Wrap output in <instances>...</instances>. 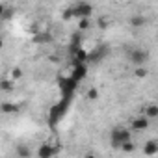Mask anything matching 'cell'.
Segmentation results:
<instances>
[{"instance_id": "obj_18", "label": "cell", "mask_w": 158, "mask_h": 158, "mask_svg": "<svg viewBox=\"0 0 158 158\" xmlns=\"http://www.w3.org/2000/svg\"><path fill=\"white\" fill-rule=\"evenodd\" d=\"M10 78H11V80H21V78H23V69L21 67H15V69H11V73H10Z\"/></svg>"}, {"instance_id": "obj_11", "label": "cell", "mask_w": 158, "mask_h": 158, "mask_svg": "<svg viewBox=\"0 0 158 158\" xmlns=\"http://www.w3.org/2000/svg\"><path fill=\"white\" fill-rule=\"evenodd\" d=\"M143 114H145L149 119H156V117H158V104H154V102H149V104L145 106Z\"/></svg>"}, {"instance_id": "obj_3", "label": "cell", "mask_w": 158, "mask_h": 158, "mask_svg": "<svg viewBox=\"0 0 158 158\" xmlns=\"http://www.w3.org/2000/svg\"><path fill=\"white\" fill-rule=\"evenodd\" d=\"M74 10V19H82V17H91L93 15V6L89 2H78L73 6Z\"/></svg>"}, {"instance_id": "obj_10", "label": "cell", "mask_w": 158, "mask_h": 158, "mask_svg": "<svg viewBox=\"0 0 158 158\" xmlns=\"http://www.w3.org/2000/svg\"><path fill=\"white\" fill-rule=\"evenodd\" d=\"M82 61H89V54L82 48H76L73 54V63H82Z\"/></svg>"}, {"instance_id": "obj_16", "label": "cell", "mask_w": 158, "mask_h": 158, "mask_svg": "<svg viewBox=\"0 0 158 158\" xmlns=\"http://www.w3.org/2000/svg\"><path fill=\"white\" fill-rule=\"evenodd\" d=\"M134 76H136V78H145V76H149V69H145L143 65L134 67Z\"/></svg>"}, {"instance_id": "obj_15", "label": "cell", "mask_w": 158, "mask_h": 158, "mask_svg": "<svg viewBox=\"0 0 158 158\" xmlns=\"http://www.w3.org/2000/svg\"><path fill=\"white\" fill-rule=\"evenodd\" d=\"M15 154H17L19 158H30V154H32V151H30L28 147H24V145H21V147H17V151H15Z\"/></svg>"}, {"instance_id": "obj_4", "label": "cell", "mask_w": 158, "mask_h": 158, "mask_svg": "<svg viewBox=\"0 0 158 158\" xmlns=\"http://www.w3.org/2000/svg\"><path fill=\"white\" fill-rule=\"evenodd\" d=\"M149 117L143 114V115H138V117H132V121H130V128H132V132H143V130H147L149 128Z\"/></svg>"}, {"instance_id": "obj_1", "label": "cell", "mask_w": 158, "mask_h": 158, "mask_svg": "<svg viewBox=\"0 0 158 158\" xmlns=\"http://www.w3.org/2000/svg\"><path fill=\"white\" fill-rule=\"evenodd\" d=\"M132 139V128H127V127H114L112 132H110V145L114 149H121L123 143L130 141Z\"/></svg>"}, {"instance_id": "obj_7", "label": "cell", "mask_w": 158, "mask_h": 158, "mask_svg": "<svg viewBox=\"0 0 158 158\" xmlns=\"http://www.w3.org/2000/svg\"><path fill=\"white\" fill-rule=\"evenodd\" d=\"M35 154H37L39 158H50V156H54V154H56V149H54V147H50L48 143H41Z\"/></svg>"}, {"instance_id": "obj_20", "label": "cell", "mask_w": 158, "mask_h": 158, "mask_svg": "<svg viewBox=\"0 0 158 158\" xmlns=\"http://www.w3.org/2000/svg\"><path fill=\"white\" fill-rule=\"evenodd\" d=\"M86 97H88L89 101H97V99H99V91H97L95 88H89L88 93H86Z\"/></svg>"}, {"instance_id": "obj_12", "label": "cell", "mask_w": 158, "mask_h": 158, "mask_svg": "<svg viewBox=\"0 0 158 158\" xmlns=\"http://www.w3.org/2000/svg\"><path fill=\"white\" fill-rule=\"evenodd\" d=\"M130 24H132L134 28H143V26L147 24V17H145V15H134V17L130 19Z\"/></svg>"}, {"instance_id": "obj_19", "label": "cell", "mask_w": 158, "mask_h": 158, "mask_svg": "<svg viewBox=\"0 0 158 158\" xmlns=\"http://www.w3.org/2000/svg\"><path fill=\"white\" fill-rule=\"evenodd\" d=\"M134 149H136V143H134L132 139H130V141H127V143H123V147H121V151H123V152H132Z\"/></svg>"}, {"instance_id": "obj_23", "label": "cell", "mask_w": 158, "mask_h": 158, "mask_svg": "<svg viewBox=\"0 0 158 158\" xmlns=\"http://www.w3.org/2000/svg\"><path fill=\"white\" fill-rule=\"evenodd\" d=\"M117 2H123V0H117Z\"/></svg>"}, {"instance_id": "obj_9", "label": "cell", "mask_w": 158, "mask_h": 158, "mask_svg": "<svg viewBox=\"0 0 158 158\" xmlns=\"http://www.w3.org/2000/svg\"><path fill=\"white\" fill-rule=\"evenodd\" d=\"M143 154H149V156L158 154V139H149V141H145V145H143Z\"/></svg>"}, {"instance_id": "obj_8", "label": "cell", "mask_w": 158, "mask_h": 158, "mask_svg": "<svg viewBox=\"0 0 158 158\" xmlns=\"http://www.w3.org/2000/svg\"><path fill=\"white\" fill-rule=\"evenodd\" d=\"M63 112H65V102H61V104H56L52 110H50V123L54 125L61 115H63Z\"/></svg>"}, {"instance_id": "obj_17", "label": "cell", "mask_w": 158, "mask_h": 158, "mask_svg": "<svg viewBox=\"0 0 158 158\" xmlns=\"http://www.w3.org/2000/svg\"><path fill=\"white\" fill-rule=\"evenodd\" d=\"M15 88V80H11V78H4L2 80V91H11Z\"/></svg>"}, {"instance_id": "obj_13", "label": "cell", "mask_w": 158, "mask_h": 158, "mask_svg": "<svg viewBox=\"0 0 158 158\" xmlns=\"http://www.w3.org/2000/svg\"><path fill=\"white\" fill-rule=\"evenodd\" d=\"M91 17H82V19H78V30L80 32H86V30H89V26H91V21H89Z\"/></svg>"}, {"instance_id": "obj_22", "label": "cell", "mask_w": 158, "mask_h": 158, "mask_svg": "<svg viewBox=\"0 0 158 158\" xmlns=\"http://www.w3.org/2000/svg\"><path fill=\"white\" fill-rule=\"evenodd\" d=\"M97 26H99L101 30H104V28L108 26V19H104V17H101V19L97 21Z\"/></svg>"}, {"instance_id": "obj_14", "label": "cell", "mask_w": 158, "mask_h": 158, "mask_svg": "<svg viewBox=\"0 0 158 158\" xmlns=\"http://www.w3.org/2000/svg\"><path fill=\"white\" fill-rule=\"evenodd\" d=\"M0 108H2L4 114H17L19 112V106L17 104H10V102H2V106H0Z\"/></svg>"}, {"instance_id": "obj_2", "label": "cell", "mask_w": 158, "mask_h": 158, "mask_svg": "<svg viewBox=\"0 0 158 158\" xmlns=\"http://www.w3.org/2000/svg\"><path fill=\"white\" fill-rule=\"evenodd\" d=\"M147 60H149V52H147V50L134 48V50H130V52H128V61H130L134 67H139V65H143Z\"/></svg>"}, {"instance_id": "obj_5", "label": "cell", "mask_w": 158, "mask_h": 158, "mask_svg": "<svg viewBox=\"0 0 158 158\" xmlns=\"http://www.w3.org/2000/svg\"><path fill=\"white\" fill-rule=\"evenodd\" d=\"M76 80L73 76H69L67 80H61L60 82V88H61V93H63V99H69L71 97V93H74V89H76Z\"/></svg>"}, {"instance_id": "obj_21", "label": "cell", "mask_w": 158, "mask_h": 158, "mask_svg": "<svg viewBox=\"0 0 158 158\" xmlns=\"http://www.w3.org/2000/svg\"><path fill=\"white\" fill-rule=\"evenodd\" d=\"M63 19H65V21H69V19H74V10H73V8H69V10L63 13Z\"/></svg>"}, {"instance_id": "obj_6", "label": "cell", "mask_w": 158, "mask_h": 158, "mask_svg": "<svg viewBox=\"0 0 158 158\" xmlns=\"http://www.w3.org/2000/svg\"><path fill=\"white\" fill-rule=\"evenodd\" d=\"M86 74H88V61H82V63H74V69H73V78L76 82H80V80H84L86 78Z\"/></svg>"}]
</instances>
